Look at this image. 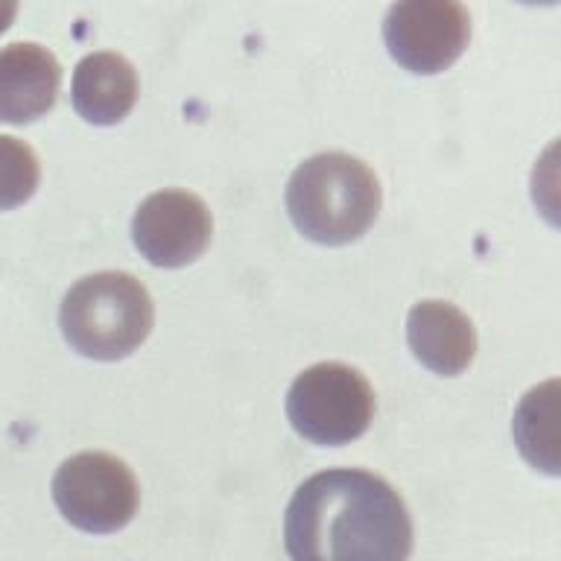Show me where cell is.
<instances>
[{"mask_svg":"<svg viewBox=\"0 0 561 561\" xmlns=\"http://www.w3.org/2000/svg\"><path fill=\"white\" fill-rule=\"evenodd\" d=\"M284 543L289 561H410L412 517L383 477L333 468L298 485Z\"/></svg>","mask_w":561,"mask_h":561,"instance_id":"1","label":"cell"},{"mask_svg":"<svg viewBox=\"0 0 561 561\" xmlns=\"http://www.w3.org/2000/svg\"><path fill=\"white\" fill-rule=\"evenodd\" d=\"M380 182L371 167L345 152H322L296 167L287 184V214L298 234L319 245H348L375 226Z\"/></svg>","mask_w":561,"mask_h":561,"instance_id":"2","label":"cell"},{"mask_svg":"<svg viewBox=\"0 0 561 561\" xmlns=\"http://www.w3.org/2000/svg\"><path fill=\"white\" fill-rule=\"evenodd\" d=\"M156 307L129 272H96L77 280L61 301V336L77 354L100 363L129 357L147 342Z\"/></svg>","mask_w":561,"mask_h":561,"instance_id":"3","label":"cell"},{"mask_svg":"<svg viewBox=\"0 0 561 561\" xmlns=\"http://www.w3.org/2000/svg\"><path fill=\"white\" fill-rule=\"evenodd\" d=\"M287 419L298 436L313 445H351L375 419V392L357 368L316 363L289 386Z\"/></svg>","mask_w":561,"mask_h":561,"instance_id":"4","label":"cell"},{"mask_svg":"<svg viewBox=\"0 0 561 561\" xmlns=\"http://www.w3.org/2000/svg\"><path fill=\"white\" fill-rule=\"evenodd\" d=\"M50 491L61 517L88 535L121 533L138 515V480L129 465L112 454L85 450L65 459Z\"/></svg>","mask_w":561,"mask_h":561,"instance_id":"5","label":"cell"},{"mask_svg":"<svg viewBox=\"0 0 561 561\" xmlns=\"http://www.w3.org/2000/svg\"><path fill=\"white\" fill-rule=\"evenodd\" d=\"M386 50L403 70L436 77L471 44V15L462 0H394L383 21Z\"/></svg>","mask_w":561,"mask_h":561,"instance_id":"6","label":"cell"},{"mask_svg":"<svg viewBox=\"0 0 561 561\" xmlns=\"http://www.w3.org/2000/svg\"><path fill=\"white\" fill-rule=\"evenodd\" d=\"M214 219L191 191H158L140 202L131 219V240L152 266L179 270L208 249Z\"/></svg>","mask_w":561,"mask_h":561,"instance_id":"7","label":"cell"},{"mask_svg":"<svg viewBox=\"0 0 561 561\" xmlns=\"http://www.w3.org/2000/svg\"><path fill=\"white\" fill-rule=\"evenodd\" d=\"M59 59L42 44H9L0 50V123L24 126L59 100Z\"/></svg>","mask_w":561,"mask_h":561,"instance_id":"8","label":"cell"},{"mask_svg":"<svg viewBox=\"0 0 561 561\" xmlns=\"http://www.w3.org/2000/svg\"><path fill=\"white\" fill-rule=\"evenodd\" d=\"M407 342L421 366L442 377L462 375L477 354L471 319L459 307L438 298L412 305L407 316Z\"/></svg>","mask_w":561,"mask_h":561,"instance_id":"9","label":"cell"},{"mask_svg":"<svg viewBox=\"0 0 561 561\" xmlns=\"http://www.w3.org/2000/svg\"><path fill=\"white\" fill-rule=\"evenodd\" d=\"M70 103L85 123L114 126L138 103V73L117 53H91L73 70Z\"/></svg>","mask_w":561,"mask_h":561,"instance_id":"10","label":"cell"},{"mask_svg":"<svg viewBox=\"0 0 561 561\" xmlns=\"http://www.w3.org/2000/svg\"><path fill=\"white\" fill-rule=\"evenodd\" d=\"M559 383H543L526 394L515 415V436L526 459L541 465L543 471L556 473V419H559Z\"/></svg>","mask_w":561,"mask_h":561,"instance_id":"11","label":"cell"},{"mask_svg":"<svg viewBox=\"0 0 561 561\" xmlns=\"http://www.w3.org/2000/svg\"><path fill=\"white\" fill-rule=\"evenodd\" d=\"M42 182L38 156L30 144L0 135V210H12L35 196Z\"/></svg>","mask_w":561,"mask_h":561,"instance_id":"12","label":"cell"},{"mask_svg":"<svg viewBox=\"0 0 561 561\" xmlns=\"http://www.w3.org/2000/svg\"><path fill=\"white\" fill-rule=\"evenodd\" d=\"M18 3H21V0H0V35L7 33L9 26H12V21H15Z\"/></svg>","mask_w":561,"mask_h":561,"instance_id":"13","label":"cell"},{"mask_svg":"<svg viewBox=\"0 0 561 561\" xmlns=\"http://www.w3.org/2000/svg\"><path fill=\"white\" fill-rule=\"evenodd\" d=\"M517 3H526V7H556L559 0H517Z\"/></svg>","mask_w":561,"mask_h":561,"instance_id":"14","label":"cell"}]
</instances>
